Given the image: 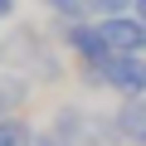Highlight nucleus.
<instances>
[{
  "instance_id": "nucleus-1",
  "label": "nucleus",
  "mask_w": 146,
  "mask_h": 146,
  "mask_svg": "<svg viewBox=\"0 0 146 146\" xmlns=\"http://www.w3.org/2000/svg\"><path fill=\"white\" fill-rule=\"evenodd\" d=\"M63 44H68V54L78 58V63H107L112 58V44H107V34H102V25L98 20H63Z\"/></svg>"
},
{
  "instance_id": "nucleus-2",
  "label": "nucleus",
  "mask_w": 146,
  "mask_h": 146,
  "mask_svg": "<svg viewBox=\"0 0 146 146\" xmlns=\"http://www.w3.org/2000/svg\"><path fill=\"white\" fill-rule=\"evenodd\" d=\"M107 88L117 98H146V54H112L107 58Z\"/></svg>"
},
{
  "instance_id": "nucleus-3",
  "label": "nucleus",
  "mask_w": 146,
  "mask_h": 146,
  "mask_svg": "<svg viewBox=\"0 0 146 146\" xmlns=\"http://www.w3.org/2000/svg\"><path fill=\"white\" fill-rule=\"evenodd\" d=\"M112 54H146V20L141 15H112V20H98Z\"/></svg>"
},
{
  "instance_id": "nucleus-4",
  "label": "nucleus",
  "mask_w": 146,
  "mask_h": 146,
  "mask_svg": "<svg viewBox=\"0 0 146 146\" xmlns=\"http://www.w3.org/2000/svg\"><path fill=\"white\" fill-rule=\"evenodd\" d=\"M117 131L127 146H146V98H122V107L112 112Z\"/></svg>"
},
{
  "instance_id": "nucleus-5",
  "label": "nucleus",
  "mask_w": 146,
  "mask_h": 146,
  "mask_svg": "<svg viewBox=\"0 0 146 146\" xmlns=\"http://www.w3.org/2000/svg\"><path fill=\"white\" fill-rule=\"evenodd\" d=\"M49 131H58L68 146H88V131H93V117L83 112V107H58L54 112V127Z\"/></svg>"
},
{
  "instance_id": "nucleus-6",
  "label": "nucleus",
  "mask_w": 146,
  "mask_h": 146,
  "mask_svg": "<svg viewBox=\"0 0 146 146\" xmlns=\"http://www.w3.org/2000/svg\"><path fill=\"white\" fill-rule=\"evenodd\" d=\"M29 98V83L20 78V73H0V122L15 117V107Z\"/></svg>"
},
{
  "instance_id": "nucleus-7",
  "label": "nucleus",
  "mask_w": 146,
  "mask_h": 146,
  "mask_svg": "<svg viewBox=\"0 0 146 146\" xmlns=\"http://www.w3.org/2000/svg\"><path fill=\"white\" fill-rule=\"evenodd\" d=\"M34 127L25 122V117H5V122H0V146H34Z\"/></svg>"
},
{
  "instance_id": "nucleus-8",
  "label": "nucleus",
  "mask_w": 146,
  "mask_h": 146,
  "mask_svg": "<svg viewBox=\"0 0 146 146\" xmlns=\"http://www.w3.org/2000/svg\"><path fill=\"white\" fill-rule=\"evenodd\" d=\"M136 0H88V15L93 20H112V15H131Z\"/></svg>"
},
{
  "instance_id": "nucleus-9",
  "label": "nucleus",
  "mask_w": 146,
  "mask_h": 146,
  "mask_svg": "<svg viewBox=\"0 0 146 146\" xmlns=\"http://www.w3.org/2000/svg\"><path fill=\"white\" fill-rule=\"evenodd\" d=\"M44 5H49L58 20H83V15H88V0H44Z\"/></svg>"
},
{
  "instance_id": "nucleus-10",
  "label": "nucleus",
  "mask_w": 146,
  "mask_h": 146,
  "mask_svg": "<svg viewBox=\"0 0 146 146\" xmlns=\"http://www.w3.org/2000/svg\"><path fill=\"white\" fill-rule=\"evenodd\" d=\"M34 146H68V141H63L58 131H39V136H34Z\"/></svg>"
},
{
  "instance_id": "nucleus-11",
  "label": "nucleus",
  "mask_w": 146,
  "mask_h": 146,
  "mask_svg": "<svg viewBox=\"0 0 146 146\" xmlns=\"http://www.w3.org/2000/svg\"><path fill=\"white\" fill-rule=\"evenodd\" d=\"M15 15V0H0V20H10Z\"/></svg>"
},
{
  "instance_id": "nucleus-12",
  "label": "nucleus",
  "mask_w": 146,
  "mask_h": 146,
  "mask_svg": "<svg viewBox=\"0 0 146 146\" xmlns=\"http://www.w3.org/2000/svg\"><path fill=\"white\" fill-rule=\"evenodd\" d=\"M131 15H141V20H146V0H136V10H131Z\"/></svg>"
}]
</instances>
